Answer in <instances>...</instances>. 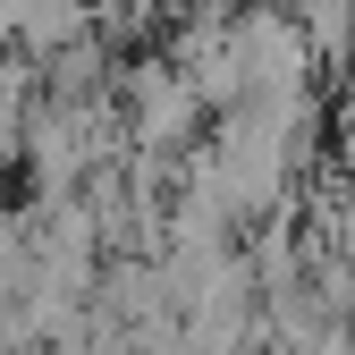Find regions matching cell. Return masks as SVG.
Instances as JSON below:
<instances>
[{
  "mask_svg": "<svg viewBox=\"0 0 355 355\" xmlns=\"http://www.w3.org/2000/svg\"><path fill=\"white\" fill-rule=\"evenodd\" d=\"M0 34L34 42V51H60L85 34V0H0Z\"/></svg>",
  "mask_w": 355,
  "mask_h": 355,
  "instance_id": "obj_2",
  "label": "cell"
},
{
  "mask_svg": "<svg viewBox=\"0 0 355 355\" xmlns=\"http://www.w3.org/2000/svg\"><path fill=\"white\" fill-rule=\"evenodd\" d=\"M195 102H203V94H195L178 68H144V76H136V136H144V144H187Z\"/></svg>",
  "mask_w": 355,
  "mask_h": 355,
  "instance_id": "obj_1",
  "label": "cell"
}]
</instances>
